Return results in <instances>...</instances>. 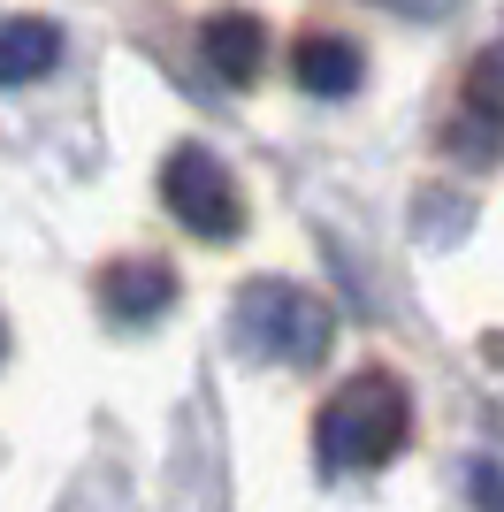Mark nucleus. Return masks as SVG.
Here are the masks:
<instances>
[{"mask_svg": "<svg viewBox=\"0 0 504 512\" xmlns=\"http://www.w3.org/2000/svg\"><path fill=\"white\" fill-rule=\"evenodd\" d=\"M405 436H413V398H405V383L382 375V367L352 375L314 421L321 474H375L405 451Z\"/></svg>", "mask_w": 504, "mask_h": 512, "instance_id": "1", "label": "nucleus"}, {"mask_svg": "<svg viewBox=\"0 0 504 512\" xmlns=\"http://www.w3.org/2000/svg\"><path fill=\"white\" fill-rule=\"evenodd\" d=\"M230 344L268 367H314L336 344V306L291 276H252L230 306Z\"/></svg>", "mask_w": 504, "mask_h": 512, "instance_id": "2", "label": "nucleus"}, {"mask_svg": "<svg viewBox=\"0 0 504 512\" xmlns=\"http://www.w3.org/2000/svg\"><path fill=\"white\" fill-rule=\"evenodd\" d=\"M161 207L176 214L191 237H207V245H230L237 222H245L237 184H230V169H222V153H207V146H176L161 161Z\"/></svg>", "mask_w": 504, "mask_h": 512, "instance_id": "3", "label": "nucleus"}, {"mask_svg": "<svg viewBox=\"0 0 504 512\" xmlns=\"http://www.w3.org/2000/svg\"><path fill=\"white\" fill-rule=\"evenodd\" d=\"M176 306V276H168L161 260H115L100 276V314L123 321V329H146Z\"/></svg>", "mask_w": 504, "mask_h": 512, "instance_id": "4", "label": "nucleus"}, {"mask_svg": "<svg viewBox=\"0 0 504 512\" xmlns=\"http://www.w3.org/2000/svg\"><path fill=\"white\" fill-rule=\"evenodd\" d=\"M199 54H207V69L222 85H252L260 62H268V31H260V16L222 8V16H207V31H199Z\"/></svg>", "mask_w": 504, "mask_h": 512, "instance_id": "5", "label": "nucleus"}, {"mask_svg": "<svg viewBox=\"0 0 504 512\" xmlns=\"http://www.w3.org/2000/svg\"><path fill=\"white\" fill-rule=\"evenodd\" d=\"M291 77H298V92H314V100H344V92H359V77H367V54H359L352 39H336V31H314V39H298Z\"/></svg>", "mask_w": 504, "mask_h": 512, "instance_id": "6", "label": "nucleus"}, {"mask_svg": "<svg viewBox=\"0 0 504 512\" xmlns=\"http://www.w3.org/2000/svg\"><path fill=\"white\" fill-rule=\"evenodd\" d=\"M54 62H62V23L8 16V31H0V77H8V85H31V77H46Z\"/></svg>", "mask_w": 504, "mask_h": 512, "instance_id": "7", "label": "nucleus"}, {"mask_svg": "<svg viewBox=\"0 0 504 512\" xmlns=\"http://www.w3.org/2000/svg\"><path fill=\"white\" fill-rule=\"evenodd\" d=\"M443 146H451V161H466V169H489V161L504 153V115L489 100L459 107V123L443 130Z\"/></svg>", "mask_w": 504, "mask_h": 512, "instance_id": "8", "label": "nucleus"}, {"mask_svg": "<svg viewBox=\"0 0 504 512\" xmlns=\"http://www.w3.org/2000/svg\"><path fill=\"white\" fill-rule=\"evenodd\" d=\"M466 92H474V100H489V107H497V115H504V39L489 46L482 62H474V77H466Z\"/></svg>", "mask_w": 504, "mask_h": 512, "instance_id": "9", "label": "nucleus"}, {"mask_svg": "<svg viewBox=\"0 0 504 512\" xmlns=\"http://www.w3.org/2000/svg\"><path fill=\"white\" fill-rule=\"evenodd\" d=\"M466 497H474V512H504V467L474 459V467H466Z\"/></svg>", "mask_w": 504, "mask_h": 512, "instance_id": "10", "label": "nucleus"}, {"mask_svg": "<svg viewBox=\"0 0 504 512\" xmlns=\"http://www.w3.org/2000/svg\"><path fill=\"white\" fill-rule=\"evenodd\" d=\"M382 8H398V16H443L451 0H382Z\"/></svg>", "mask_w": 504, "mask_h": 512, "instance_id": "11", "label": "nucleus"}]
</instances>
